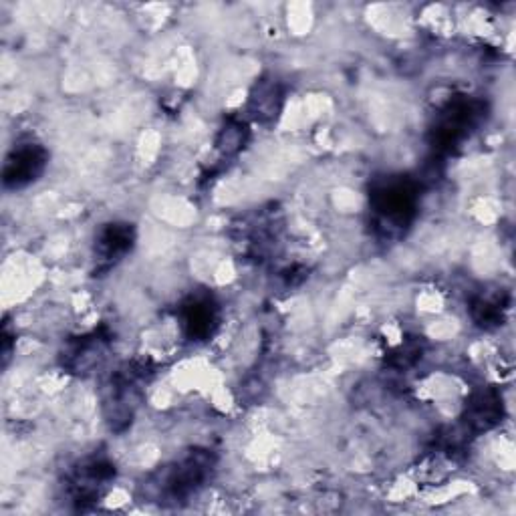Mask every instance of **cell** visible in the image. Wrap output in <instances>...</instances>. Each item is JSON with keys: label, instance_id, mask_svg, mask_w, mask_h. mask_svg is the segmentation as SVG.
I'll list each match as a JSON object with an SVG mask.
<instances>
[{"label": "cell", "instance_id": "1", "mask_svg": "<svg viewBox=\"0 0 516 516\" xmlns=\"http://www.w3.org/2000/svg\"><path fill=\"white\" fill-rule=\"evenodd\" d=\"M373 210L379 224L385 228H402L416 210V188L412 182L400 178L379 186L373 194Z\"/></svg>", "mask_w": 516, "mask_h": 516}, {"label": "cell", "instance_id": "2", "mask_svg": "<svg viewBox=\"0 0 516 516\" xmlns=\"http://www.w3.org/2000/svg\"><path fill=\"white\" fill-rule=\"evenodd\" d=\"M47 164V152L37 144H25L17 148L5 164V186L23 188L37 180Z\"/></svg>", "mask_w": 516, "mask_h": 516}, {"label": "cell", "instance_id": "3", "mask_svg": "<svg viewBox=\"0 0 516 516\" xmlns=\"http://www.w3.org/2000/svg\"><path fill=\"white\" fill-rule=\"evenodd\" d=\"M216 311L208 299H194L182 311V325L192 339H204L212 333Z\"/></svg>", "mask_w": 516, "mask_h": 516}, {"label": "cell", "instance_id": "4", "mask_svg": "<svg viewBox=\"0 0 516 516\" xmlns=\"http://www.w3.org/2000/svg\"><path fill=\"white\" fill-rule=\"evenodd\" d=\"M132 240L134 232L127 224H111L101 232L97 240V250L103 261H117L132 246Z\"/></svg>", "mask_w": 516, "mask_h": 516}]
</instances>
